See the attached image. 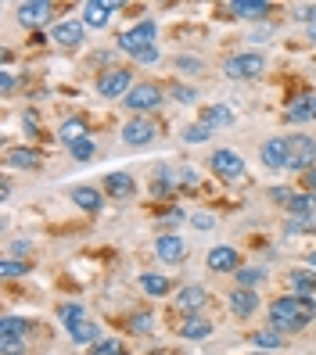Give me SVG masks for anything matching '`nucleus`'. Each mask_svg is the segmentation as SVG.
Instances as JSON below:
<instances>
[{
  "label": "nucleus",
  "mask_w": 316,
  "mask_h": 355,
  "mask_svg": "<svg viewBox=\"0 0 316 355\" xmlns=\"http://www.w3.org/2000/svg\"><path fill=\"white\" fill-rule=\"evenodd\" d=\"M263 69H266L263 54H234V58H226V65H223V72L230 79H256Z\"/></svg>",
  "instance_id": "obj_6"
},
{
  "label": "nucleus",
  "mask_w": 316,
  "mask_h": 355,
  "mask_svg": "<svg viewBox=\"0 0 316 355\" xmlns=\"http://www.w3.org/2000/svg\"><path fill=\"white\" fill-rule=\"evenodd\" d=\"M208 137H213V130L201 126V122H194V126H187V130H183V140H187V144H205Z\"/></svg>",
  "instance_id": "obj_36"
},
{
  "label": "nucleus",
  "mask_w": 316,
  "mask_h": 355,
  "mask_svg": "<svg viewBox=\"0 0 316 355\" xmlns=\"http://www.w3.org/2000/svg\"><path fill=\"white\" fill-rule=\"evenodd\" d=\"M176 69H183V72H201V61H194V58H176Z\"/></svg>",
  "instance_id": "obj_42"
},
{
  "label": "nucleus",
  "mask_w": 316,
  "mask_h": 355,
  "mask_svg": "<svg viewBox=\"0 0 316 355\" xmlns=\"http://www.w3.org/2000/svg\"><path fill=\"white\" fill-rule=\"evenodd\" d=\"M208 269H213V273H238V269H241L238 248H230V244L213 248V252H208Z\"/></svg>",
  "instance_id": "obj_10"
},
{
  "label": "nucleus",
  "mask_w": 316,
  "mask_h": 355,
  "mask_svg": "<svg viewBox=\"0 0 316 355\" xmlns=\"http://www.w3.org/2000/svg\"><path fill=\"white\" fill-rule=\"evenodd\" d=\"M0 273H4L8 280H15V277H26L29 269H26V262H18V259H4L0 262Z\"/></svg>",
  "instance_id": "obj_37"
},
{
  "label": "nucleus",
  "mask_w": 316,
  "mask_h": 355,
  "mask_svg": "<svg viewBox=\"0 0 316 355\" xmlns=\"http://www.w3.org/2000/svg\"><path fill=\"white\" fill-rule=\"evenodd\" d=\"M155 22H140V26H133V29H126L122 36H119V47L126 51V54H140V51H147V47H155Z\"/></svg>",
  "instance_id": "obj_5"
},
{
  "label": "nucleus",
  "mask_w": 316,
  "mask_h": 355,
  "mask_svg": "<svg viewBox=\"0 0 316 355\" xmlns=\"http://www.w3.org/2000/svg\"><path fill=\"white\" fill-rule=\"evenodd\" d=\"M61 140H65L69 144V148H72V144L76 140H83V137H87V122H83V119H69V122H61Z\"/></svg>",
  "instance_id": "obj_29"
},
{
  "label": "nucleus",
  "mask_w": 316,
  "mask_h": 355,
  "mask_svg": "<svg viewBox=\"0 0 316 355\" xmlns=\"http://www.w3.org/2000/svg\"><path fill=\"white\" fill-rule=\"evenodd\" d=\"M309 262H313V266H316V252H313V255H309Z\"/></svg>",
  "instance_id": "obj_47"
},
{
  "label": "nucleus",
  "mask_w": 316,
  "mask_h": 355,
  "mask_svg": "<svg viewBox=\"0 0 316 355\" xmlns=\"http://www.w3.org/2000/svg\"><path fill=\"white\" fill-rule=\"evenodd\" d=\"M313 316H316V302L306 295H288V298H277L269 305V327H277L284 334L309 327Z\"/></svg>",
  "instance_id": "obj_1"
},
{
  "label": "nucleus",
  "mask_w": 316,
  "mask_h": 355,
  "mask_svg": "<svg viewBox=\"0 0 316 355\" xmlns=\"http://www.w3.org/2000/svg\"><path fill=\"white\" fill-rule=\"evenodd\" d=\"M130 330H133V334H147V330H151V312H140V316H133V320H130Z\"/></svg>",
  "instance_id": "obj_40"
},
{
  "label": "nucleus",
  "mask_w": 316,
  "mask_h": 355,
  "mask_svg": "<svg viewBox=\"0 0 316 355\" xmlns=\"http://www.w3.org/2000/svg\"><path fill=\"white\" fill-rule=\"evenodd\" d=\"M51 4H47V0H29V4H18V22H22V26H40V22H47V18H51Z\"/></svg>",
  "instance_id": "obj_16"
},
{
  "label": "nucleus",
  "mask_w": 316,
  "mask_h": 355,
  "mask_svg": "<svg viewBox=\"0 0 316 355\" xmlns=\"http://www.w3.org/2000/svg\"><path fill=\"white\" fill-rule=\"evenodd\" d=\"M208 165H213V173H216L219 180H226V183L244 176V162H241V155H238V151H230V148H219Z\"/></svg>",
  "instance_id": "obj_8"
},
{
  "label": "nucleus",
  "mask_w": 316,
  "mask_h": 355,
  "mask_svg": "<svg viewBox=\"0 0 316 355\" xmlns=\"http://www.w3.org/2000/svg\"><path fill=\"white\" fill-rule=\"evenodd\" d=\"M104 191H108L115 201H126V198H133L137 180L130 173H108V176H104Z\"/></svg>",
  "instance_id": "obj_15"
},
{
  "label": "nucleus",
  "mask_w": 316,
  "mask_h": 355,
  "mask_svg": "<svg viewBox=\"0 0 316 355\" xmlns=\"http://www.w3.org/2000/svg\"><path fill=\"white\" fill-rule=\"evenodd\" d=\"M306 194H313V198H316V169H309V173H306Z\"/></svg>",
  "instance_id": "obj_45"
},
{
  "label": "nucleus",
  "mask_w": 316,
  "mask_h": 355,
  "mask_svg": "<svg viewBox=\"0 0 316 355\" xmlns=\"http://www.w3.org/2000/svg\"><path fill=\"white\" fill-rule=\"evenodd\" d=\"M316 230V219L313 216H291L288 223H284V234L288 237H294V234H313Z\"/></svg>",
  "instance_id": "obj_32"
},
{
  "label": "nucleus",
  "mask_w": 316,
  "mask_h": 355,
  "mask_svg": "<svg viewBox=\"0 0 316 355\" xmlns=\"http://www.w3.org/2000/svg\"><path fill=\"white\" fill-rule=\"evenodd\" d=\"M97 338H101V330H97L94 323H83V327L72 330V341H76V345H94Z\"/></svg>",
  "instance_id": "obj_33"
},
{
  "label": "nucleus",
  "mask_w": 316,
  "mask_h": 355,
  "mask_svg": "<svg viewBox=\"0 0 316 355\" xmlns=\"http://www.w3.org/2000/svg\"><path fill=\"white\" fill-rule=\"evenodd\" d=\"M155 255H158L162 262L176 266V262H183V255H187V244H183L176 234H165V237L155 241Z\"/></svg>",
  "instance_id": "obj_13"
},
{
  "label": "nucleus",
  "mask_w": 316,
  "mask_h": 355,
  "mask_svg": "<svg viewBox=\"0 0 316 355\" xmlns=\"http://www.w3.org/2000/svg\"><path fill=\"white\" fill-rule=\"evenodd\" d=\"M284 119H288V122H309V119H316V101H313V97H294V101L288 104Z\"/></svg>",
  "instance_id": "obj_21"
},
{
  "label": "nucleus",
  "mask_w": 316,
  "mask_h": 355,
  "mask_svg": "<svg viewBox=\"0 0 316 355\" xmlns=\"http://www.w3.org/2000/svg\"><path fill=\"white\" fill-rule=\"evenodd\" d=\"M0 355H26V338H0Z\"/></svg>",
  "instance_id": "obj_38"
},
{
  "label": "nucleus",
  "mask_w": 316,
  "mask_h": 355,
  "mask_svg": "<svg viewBox=\"0 0 316 355\" xmlns=\"http://www.w3.org/2000/svg\"><path fill=\"white\" fill-rule=\"evenodd\" d=\"M201 126L208 130H226V126H234V112L226 108V104H205L201 108Z\"/></svg>",
  "instance_id": "obj_14"
},
{
  "label": "nucleus",
  "mask_w": 316,
  "mask_h": 355,
  "mask_svg": "<svg viewBox=\"0 0 316 355\" xmlns=\"http://www.w3.org/2000/svg\"><path fill=\"white\" fill-rule=\"evenodd\" d=\"M162 101H165V90L158 87V83H137V87L126 94L122 104H126L133 115H144V112H155Z\"/></svg>",
  "instance_id": "obj_3"
},
{
  "label": "nucleus",
  "mask_w": 316,
  "mask_h": 355,
  "mask_svg": "<svg viewBox=\"0 0 316 355\" xmlns=\"http://www.w3.org/2000/svg\"><path fill=\"white\" fill-rule=\"evenodd\" d=\"M58 316H61V323L69 327V334H72L76 327H83V323H87V316H83V305H79V302L61 305V309H58Z\"/></svg>",
  "instance_id": "obj_25"
},
{
  "label": "nucleus",
  "mask_w": 316,
  "mask_h": 355,
  "mask_svg": "<svg viewBox=\"0 0 316 355\" xmlns=\"http://www.w3.org/2000/svg\"><path fill=\"white\" fill-rule=\"evenodd\" d=\"M288 169L294 173H309L316 169V144L306 133H291L288 137Z\"/></svg>",
  "instance_id": "obj_2"
},
{
  "label": "nucleus",
  "mask_w": 316,
  "mask_h": 355,
  "mask_svg": "<svg viewBox=\"0 0 316 355\" xmlns=\"http://www.w3.org/2000/svg\"><path fill=\"white\" fill-rule=\"evenodd\" d=\"M180 180H183V187H187V191H198V176H194L191 169H183V173H180Z\"/></svg>",
  "instance_id": "obj_44"
},
{
  "label": "nucleus",
  "mask_w": 316,
  "mask_h": 355,
  "mask_svg": "<svg viewBox=\"0 0 316 355\" xmlns=\"http://www.w3.org/2000/svg\"><path fill=\"white\" fill-rule=\"evenodd\" d=\"M8 165H15V169H36V165H40V151L15 148V151H8Z\"/></svg>",
  "instance_id": "obj_24"
},
{
  "label": "nucleus",
  "mask_w": 316,
  "mask_h": 355,
  "mask_svg": "<svg viewBox=\"0 0 316 355\" xmlns=\"http://www.w3.org/2000/svg\"><path fill=\"white\" fill-rule=\"evenodd\" d=\"M83 36H87V26H83V22H61V26H54V44H61V47H79Z\"/></svg>",
  "instance_id": "obj_17"
},
{
  "label": "nucleus",
  "mask_w": 316,
  "mask_h": 355,
  "mask_svg": "<svg viewBox=\"0 0 316 355\" xmlns=\"http://www.w3.org/2000/svg\"><path fill=\"white\" fill-rule=\"evenodd\" d=\"M226 305H230V312H234L238 320H248V316H256V309H259V295H256V291L238 287L234 295L226 298Z\"/></svg>",
  "instance_id": "obj_11"
},
{
  "label": "nucleus",
  "mask_w": 316,
  "mask_h": 355,
  "mask_svg": "<svg viewBox=\"0 0 316 355\" xmlns=\"http://www.w3.org/2000/svg\"><path fill=\"white\" fill-rule=\"evenodd\" d=\"M140 291H144V295H151V298L169 295V277H162V273H140Z\"/></svg>",
  "instance_id": "obj_23"
},
{
  "label": "nucleus",
  "mask_w": 316,
  "mask_h": 355,
  "mask_svg": "<svg viewBox=\"0 0 316 355\" xmlns=\"http://www.w3.org/2000/svg\"><path fill=\"white\" fill-rule=\"evenodd\" d=\"M169 97H176L180 104H194L198 101V90L194 87H183V83H169Z\"/></svg>",
  "instance_id": "obj_35"
},
{
  "label": "nucleus",
  "mask_w": 316,
  "mask_h": 355,
  "mask_svg": "<svg viewBox=\"0 0 316 355\" xmlns=\"http://www.w3.org/2000/svg\"><path fill=\"white\" fill-rule=\"evenodd\" d=\"M90 355H126V352H122V345H119V341H97Z\"/></svg>",
  "instance_id": "obj_39"
},
{
  "label": "nucleus",
  "mask_w": 316,
  "mask_h": 355,
  "mask_svg": "<svg viewBox=\"0 0 316 355\" xmlns=\"http://www.w3.org/2000/svg\"><path fill=\"white\" fill-rule=\"evenodd\" d=\"M191 223H194V230H213V226H216V219H213V216H205V212L191 216Z\"/></svg>",
  "instance_id": "obj_41"
},
{
  "label": "nucleus",
  "mask_w": 316,
  "mask_h": 355,
  "mask_svg": "<svg viewBox=\"0 0 316 355\" xmlns=\"http://www.w3.org/2000/svg\"><path fill=\"white\" fill-rule=\"evenodd\" d=\"M288 212L291 216H316V198L313 194H291L288 198Z\"/></svg>",
  "instance_id": "obj_26"
},
{
  "label": "nucleus",
  "mask_w": 316,
  "mask_h": 355,
  "mask_svg": "<svg viewBox=\"0 0 316 355\" xmlns=\"http://www.w3.org/2000/svg\"><path fill=\"white\" fill-rule=\"evenodd\" d=\"M263 165L266 169H288V137H273L263 144Z\"/></svg>",
  "instance_id": "obj_12"
},
{
  "label": "nucleus",
  "mask_w": 316,
  "mask_h": 355,
  "mask_svg": "<svg viewBox=\"0 0 316 355\" xmlns=\"http://www.w3.org/2000/svg\"><path fill=\"white\" fill-rule=\"evenodd\" d=\"M205 302H208V295H205V287H198V284L183 287L180 295H176V309H180V312H191V316H194Z\"/></svg>",
  "instance_id": "obj_18"
},
{
  "label": "nucleus",
  "mask_w": 316,
  "mask_h": 355,
  "mask_svg": "<svg viewBox=\"0 0 316 355\" xmlns=\"http://www.w3.org/2000/svg\"><path fill=\"white\" fill-rule=\"evenodd\" d=\"M256 355H263V352H256Z\"/></svg>",
  "instance_id": "obj_48"
},
{
  "label": "nucleus",
  "mask_w": 316,
  "mask_h": 355,
  "mask_svg": "<svg viewBox=\"0 0 316 355\" xmlns=\"http://www.w3.org/2000/svg\"><path fill=\"white\" fill-rule=\"evenodd\" d=\"M72 201L83 208V212H90V216H97V212H101V205H104L94 187H76V191H72Z\"/></svg>",
  "instance_id": "obj_22"
},
{
  "label": "nucleus",
  "mask_w": 316,
  "mask_h": 355,
  "mask_svg": "<svg viewBox=\"0 0 316 355\" xmlns=\"http://www.w3.org/2000/svg\"><path fill=\"white\" fill-rule=\"evenodd\" d=\"M251 341H256V348H281L284 345V330H277V327L256 330V334H251Z\"/></svg>",
  "instance_id": "obj_27"
},
{
  "label": "nucleus",
  "mask_w": 316,
  "mask_h": 355,
  "mask_svg": "<svg viewBox=\"0 0 316 355\" xmlns=\"http://www.w3.org/2000/svg\"><path fill=\"white\" fill-rule=\"evenodd\" d=\"M130 90H133V76L126 72V69H108V72H101V76H97V94H101V97H108V101L126 97Z\"/></svg>",
  "instance_id": "obj_4"
},
{
  "label": "nucleus",
  "mask_w": 316,
  "mask_h": 355,
  "mask_svg": "<svg viewBox=\"0 0 316 355\" xmlns=\"http://www.w3.org/2000/svg\"><path fill=\"white\" fill-rule=\"evenodd\" d=\"M234 277H238V284H241L244 291H256V287L266 280V273H263V269H256V266H241Z\"/></svg>",
  "instance_id": "obj_30"
},
{
  "label": "nucleus",
  "mask_w": 316,
  "mask_h": 355,
  "mask_svg": "<svg viewBox=\"0 0 316 355\" xmlns=\"http://www.w3.org/2000/svg\"><path fill=\"white\" fill-rule=\"evenodd\" d=\"M119 8H122L119 0H87V4H83V26L104 29L108 18H112V11H119Z\"/></svg>",
  "instance_id": "obj_9"
},
{
  "label": "nucleus",
  "mask_w": 316,
  "mask_h": 355,
  "mask_svg": "<svg viewBox=\"0 0 316 355\" xmlns=\"http://www.w3.org/2000/svg\"><path fill=\"white\" fill-rule=\"evenodd\" d=\"M208 334H213V323L201 320V316H187V320L180 323V338H183V341H205Z\"/></svg>",
  "instance_id": "obj_19"
},
{
  "label": "nucleus",
  "mask_w": 316,
  "mask_h": 355,
  "mask_svg": "<svg viewBox=\"0 0 316 355\" xmlns=\"http://www.w3.org/2000/svg\"><path fill=\"white\" fill-rule=\"evenodd\" d=\"M165 219H169V223H180L183 212H180V208H169V212H165Z\"/></svg>",
  "instance_id": "obj_46"
},
{
  "label": "nucleus",
  "mask_w": 316,
  "mask_h": 355,
  "mask_svg": "<svg viewBox=\"0 0 316 355\" xmlns=\"http://www.w3.org/2000/svg\"><path fill=\"white\" fill-rule=\"evenodd\" d=\"M291 287L299 291V295L313 298V291H316V273H309V269H294V273H291Z\"/></svg>",
  "instance_id": "obj_28"
},
{
  "label": "nucleus",
  "mask_w": 316,
  "mask_h": 355,
  "mask_svg": "<svg viewBox=\"0 0 316 355\" xmlns=\"http://www.w3.org/2000/svg\"><path fill=\"white\" fill-rule=\"evenodd\" d=\"M226 11L234 15V18H266L269 15V4H266V0H234Z\"/></svg>",
  "instance_id": "obj_20"
},
{
  "label": "nucleus",
  "mask_w": 316,
  "mask_h": 355,
  "mask_svg": "<svg viewBox=\"0 0 316 355\" xmlns=\"http://www.w3.org/2000/svg\"><path fill=\"white\" fill-rule=\"evenodd\" d=\"M294 18H299V22H313V18H316V4H313V8H309V4L299 8V11H294Z\"/></svg>",
  "instance_id": "obj_43"
},
{
  "label": "nucleus",
  "mask_w": 316,
  "mask_h": 355,
  "mask_svg": "<svg viewBox=\"0 0 316 355\" xmlns=\"http://www.w3.org/2000/svg\"><path fill=\"white\" fill-rule=\"evenodd\" d=\"M69 151H72V158H76V162H90L97 148H94V140H90V137H83V140H76V144H72Z\"/></svg>",
  "instance_id": "obj_34"
},
{
  "label": "nucleus",
  "mask_w": 316,
  "mask_h": 355,
  "mask_svg": "<svg viewBox=\"0 0 316 355\" xmlns=\"http://www.w3.org/2000/svg\"><path fill=\"white\" fill-rule=\"evenodd\" d=\"M26 330H29V323L22 316H4L0 320V338H26Z\"/></svg>",
  "instance_id": "obj_31"
},
{
  "label": "nucleus",
  "mask_w": 316,
  "mask_h": 355,
  "mask_svg": "<svg viewBox=\"0 0 316 355\" xmlns=\"http://www.w3.org/2000/svg\"><path fill=\"white\" fill-rule=\"evenodd\" d=\"M158 137V126L151 119H144V115H137V119H130L122 126V140L130 144V148H147V144H151Z\"/></svg>",
  "instance_id": "obj_7"
}]
</instances>
